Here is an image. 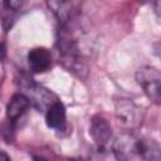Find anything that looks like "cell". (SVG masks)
I'll use <instances>...</instances> for the list:
<instances>
[{"label":"cell","mask_w":161,"mask_h":161,"mask_svg":"<svg viewBox=\"0 0 161 161\" xmlns=\"http://www.w3.org/2000/svg\"><path fill=\"white\" fill-rule=\"evenodd\" d=\"M57 49L59 53V62L68 72L80 78L87 75V63L80 53L78 40L68 24H60L57 38Z\"/></svg>","instance_id":"cell-2"},{"label":"cell","mask_w":161,"mask_h":161,"mask_svg":"<svg viewBox=\"0 0 161 161\" xmlns=\"http://www.w3.org/2000/svg\"><path fill=\"white\" fill-rule=\"evenodd\" d=\"M28 64L33 73H44L53 65V55L49 49L38 47L28 53Z\"/></svg>","instance_id":"cell-8"},{"label":"cell","mask_w":161,"mask_h":161,"mask_svg":"<svg viewBox=\"0 0 161 161\" xmlns=\"http://www.w3.org/2000/svg\"><path fill=\"white\" fill-rule=\"evenodd\" d=\"M112 151L118 160L141 161L160 160V146L155 140L140 137L131 131L119 133L112 141Z\"/></svg>","instance_id":"cell-1"},{"label":"cell","mask_w":161,"mask_h":161,"mask_svg":"<svg viewBox=\"0 0 161 161\" xmlns=\"http://www.w3.org/2000/svg\"><path fill=\"white\" fill-rule=\"evenodd\" d=\"M89 135L98 146V148L102 150L112 141V128L108 121L101 114H96L91 118Z\"/></svg>","instance_id":"cell-6"},{"label":"cell","mask_w":161,"mask_h":161,"mask_svg":"<svg viewBox=\"0 0 161 161\" xmlns=\"http://www.w3.org/2000/svg\"><path fill=\"white\" fill-rule=\"evenodd\" d=\"M0 160H9V156L6 153H4V152L0 151Z\"/></svg>","instance_id":"cell-12"},{"label":"cell","mask_w":161,"mask_h":161,"mask_svg":"<svg viewBox=\"0 0 161 161\" xmlns=\"http://www.w3.org/2000/svg\"><path fill=\"white\" fill-rule=\"evenodd\" d=\"M136 80L142 87L145 94L156 104L160 103L161 73L152 65H143L136 70Z\"/></svg>","instance_id":"cell-4"},{"label":"cell","mask_w":161,"mask_h":161,"mask_svg":"<svg viewBox=\"0 0 161 161\" xmlns=\"http://www.w3.org/2000/svg\"><path fill=\"white\" fill-rule=\"evenodd\" d=\"M28 0H3L4 3V6L10 10V11H18L20 10L25 4H26Z\"/></svg>","instance_id":"cell-11"},{"label":"cell","mask_w":161,"mask_h":161,"mask_svg":"<svg viewBox=\"0 0 161 161\" xmlns=\"http://www.w3.org/2000/svg\"><path fill=\"white\" fill-rule=\"evenodd\" d=\"M78 1L79 0H47V5L59 24H67L73 20L78 9Z\"/></svg>","instance_id":"cell-7"},{"label":"cell","mask_w":161,"mask_h":161,"mask_svg":"<svg viewBox=\"0 0 161 161\" xmlns=\"http://www.w3.org/2000/svg\"><path fill=\"white\" fill-rule=\"evenodd\" d=\"M45 123L49 128L55 131H64L67 126V113L64 104L58 99L44 112Z\"/></svg>","instance_id":"cell-9"},{"label":"cell","mask_w":161,"mask_h":161,"mask_svg":"<svg viewBox=\"0 0 161 161\" xmlns=\"http://www.w3.org/2000/svg\"><path fill=\"white\" fill-rule=\"evenodd\" d=\"M23 88L25 89V96L29 98L30 104H33L39 112H45L49 106H52L55 101H58V97L49 89L34 83L26 80V83L23 84Z\"/></svg>","instance_id":"cell-5"},{"label":"cell","mask_w":161,"mask_h":161,"mask_svg":"<svg viewBox=\"0 0 161 161\" xmlns=\"http://www.w3.org/2000/svg\"><path fill=\"white\" fill-rule=\"evenodd\" d=\"M114 117L121 128L133 131L142 126L145 119V109L132 99L119 98L114 103Z\"/></svg>","instance_id":"cell-3"},{"label":"cell","mask_w":161,"mask_h":161,"mask_svg":"<svg viewBox=\"0 0 161 161\" xmlns=\"http://www.w3.org/2000/svg\"><path fill=\"white\" fill-rule=\"evenodd\" d=\"M29 107H30V101L24 93L14 94L10 98V101L6 106V118H8V121H10L15 125L16 121H19V118H21L26 113Z\"/></svg>","instance_id":"cell-10"}]
</instances>
